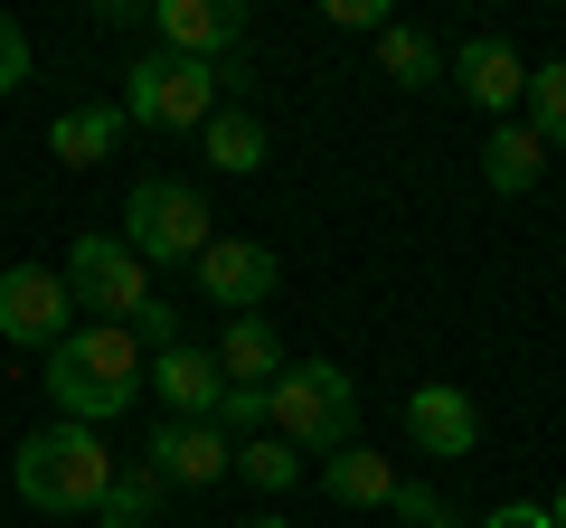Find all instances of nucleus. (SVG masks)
<instances>
[{"label": "nucleus", "mask_w": 566, "mask_h": 528, "mask_svg": "<svg viewBox=\"0 0 566 528\" xmlns=\"http://www.w3.org/2000/svg\"><path fill=\"white\" fill-rule=\"evenodd\" d=\"M48 406L66 415V425H104V415H123L151 387V359H142V340L133 330H114V321H76L57 349H48Z\"/></svg>", "instance_id": "f257e3e1"}, {"label": "nucleus", "mask_w": 566, "mask_h": 528, "mask_svg": "<svg viewBox=\"0 0 566 528\" xmlns=\"http://www.w3.org/2000/svg\"><path fill=\"white\" fill-rule=\"evenodd\" d=\"M123 453L104 444L95 425H66V415H48L39 434H20V453H10V482H20L29 509H48V519H76V509H95L104 490H114Z\"/></svg>", "instance_id": "f03ea898"}, {"label": "nucleus", "mask_w": 566, "mask_h": 528, "mask_svg": "<svg viewBox=\"0 0 566 528\" xmlns=\"http://www.w3.org/2000/svg\"><path fill=\"white\" fill-rule=\"evenodd\" d=\"M264 425L293 453H349L359 444V378L340 359H293L264 397Z\"/></svg>", "instance_id": "7ed1b4c3"}, {"label": "nucleus", "mask_w": 566, "mask_h": 528, "mask_svg": "<svg viewBox=\"0 0 566 528\" xmlns=\"http://www.w3.org/2000/svg\"><path fill=\"white\" fill-rule=\"evenodd\" d=\"M123 226H133L123 245H133L142 264H199L208 255V199L189 180H133Z\"/></svg>", "instance_id": "20e7f679"}, {"label": "nucleus", "mask_w": 566, "mask_h": 528, "mask_svg": "<svg viewBox=\"0 0 566 528\" xmlns=\"http://www.w3.org/2000/svg\"><path fill=\"white\" fill-rule=\"evenodd\" d=\"M66 293H76L95 321H114V330H133L142 311L161 303V293H151V264H142L123 236H76V255H66Z\"/></svg>", "instance_id": "39448f33"}, {"label": "nucleus", "mask_w": 566, "mask_h": 528, "mask_svg": "<svg viewBox=\"0 0 566 528\" xmlns=\"http://www.w3.org/2000/svg\"><path fill=\"white\" fill-rule=\"evenodd\" d=\"M218 114V66L199 57H142L123 85V123H161V133H208Z\"/></svg>", "instance_id": "423d86ee"}, {"label": "nucleus", "mask_w": 566, "mask_h": 528, "mask_svg": "<svg viewBox=\"0 0 566 528\" xmlns=\"http://www.w3.org/2000/svg\"><path fill=\"white\" fill-rule=\"evenodd\" d=\"M66 330H76V293H66V274H57V264H10V274H0V340L48 359Z\"/></svg>", "instance_id": "0eeeda50"}, {"label": "nucleus", "mask_w": 566, "mask_h": 528, "mask_svg": "<svg viewBox=\"0 0 566 528\" xmlns=\"http://www.w3.org/2000/svg\"><path fill=\"white\" fill-rule=\"evenodd\" d=\"M189 274H199V293H208V303H227V321H237V311L274 303L283 255H274V245H255V236H208V255L189 264Z\"/></svg>", "instance_id": "6e6552de"}, {"label": "nucleus", "mask_w": 566, "mask_h": 528, "mask_svg": "<svg viewBox=\"0 0 566 528\" xmlns=\"http://www.w3.org/2000/svg\"><path fill=\"white\" fill-rule=\"evenodd\" d=\"M142 463L161 472L170 490H208V482H227V472H237V444H227L218 425H189V415H161V425L142 434Z\"/></svg>", "instance_id": "1a4fd4ad"}, {"label": "nucleus", "mask_w": 566, "mask_h": 528, "mask_svg": "<svg viewBox=\"0 0 566 528\" xmlns=\"http://www.w3.org/2000/svg\"><path fill=\"white\" fill-rule=\"evenodd\" d=\"M406 444L416 453H434V463H463L472 444H482V406H472L463 387H416V397H406Z\"/></svg>", "instance_id": "9d476101"}, {"label": "nucleus", "mask_w": 566, "mask_h": 528, "mask_svg": "<svg viewBox=\"0 0 566 528\" xmlns=\"http://www.w3.org/2000/svg\"><path fill=\"white\" fill-rule=\"evenodd\" d=\"M151 29L170 39V57H199V66H218V57H237V39H245V10H237V0H161V10H151Z\"/></svg>", "instance_id": "9b49d317"}, {"label": "nucleus", "mask_w": 566, "mask_h": 528, "mask_svg": "<svg viewBox=\"0 0 566 528\" xmlns=\"http://www.w3.org/2000/svg\"><path fill=\"white\" fill-rule=\"evenodd\" d=\"M151 397H161L170 415H189V425H218V397H227V368H218V349H161L151 359Z\"/></svg>", "instance_id": "f8f14e48"}, {"label": "nucleus", "mask_w": 566, "mask_h": 528, "mask_svg": "<svg viewBox=\"0 0 566 528\" xmlns=\"http://www.w3.org/2000/svg\"><path fill=\"white\" fill-rule=\"evenodd\" d=\"M453 85H463L482 114L510 123V104L528 95V57H520L510 39H463V47H453Z\"/></svg>", "instance_id": "ddd939ff"}, {"label": "nucleus", "mask_w": 566, "mask_h": 528, "mask_svg": "<svg viewBox=\"0 0 566 528\" xmlns=\"http://www.w3.org/2000/svg\"><path fill=\"white\" fill-rule=\"evenodd\" d=\"M218 368H227V387H264V397H274V378L293 359H283V340H274L264 311H237V321L218 330Z\"/></svg>", "instance_id": "4468645a"}, {"label": "nucleus", "mask_w": 566, "mask_h": 528, "mask_svg": "<svg viewBox=\"0 0 566 528\" xmlns=\"http://www.w3.org/2000/svg\"><path fill=\"white\" fill-rule=\"evenodd\" d=\"M538 170H547L538 123H501V133L482 142V180L501 189V199H528V189H538Z\"/></svg>", "instance_id": "2eb2a0df"}, {"label": "nucleus", "mask_w": 566, "mask_h": 528, "mask_svg": "<svg viewBox=\"0 0 566 528\" xmlns=\"http://www.w3.org/2000/svg\"><path fill=\"white\" fill-rule=\"evenodd\" d=\"M322 490L340 509H387V500H397V463L368 453V444H349V453H331V463H322Z\"/></svg>", "instance_id": "dca6fc26"}, {"label": "nucleus", "mask_w": 566, "mask_h": 528, "mask_svg": "<svg viewBox=\"0 0 566 528\" xmlns=\"http://www.w3.org/2000/svg\"><path fill=\"white\" fill-rule=\"evenodd\" d=\"M114 142H123V104H76V114L48 123V151H57L66 170H95Z\"/></svg>", "instance_id": "f3484780"}, {"label": "nucleus", "mask_w": 566, "mask_h": 528, "mask_svg": "<svg viewBox=\"0 0 566 528\" xmlns=\"http://www.w3.org/2000/svg\"><path fill=\"white\" fill-rule=\"evenodd\" d=\"M161 500H170V482H161V472H151V463L133 453V463L114 472V490L95 500V528H151V509H161Z\"/></svg>", "instance_id": "a211bd4d"}, {"label": "nucleus", "mask_w": 566, "mask_h": 528, "mask_svg": "<svg viewBox=\"0 0 566 528\" xmlns=\"http://www.w3.org/2000/svg\"><path fill=\"white\" fill-rule=\"evenodd\" d=\"M208 170H227V180H245V170H264V123L255 114H237V104H218L208 114Z\"/></svg>", "instance_id": "6ab92c4d"}, {"label": "nucleus", "mask_w": 566, "mask_h": 528, "mask_svg": "<svg viewBox=\"0 0 566 528\" xmlns=\"http://www.w3.org/2000/svg\"><path fill=\"white\" fill-rule=\"evenodd\" d=\"M378 76H387V85H434V76H444V57H434L424 29L387 20V29H378Z\"/></svg>", "instance_id": "aec40b11"}, {"label": "nucleus", "mask_w": 566, "mask_h": 528, "mask_svg": "<svg viewBox=\"0 0 566 528\" xmlns=\"http://www.w3.org/2000/svg\"><path fill=\"white\" fill-rule=\"evenodd\" d=\"M237 472L255 490H293V482H303V453L283 444V434H255V444H237Z\"/></svg>", "instance_id": "412c9836"}, {"label": "nucleus", "mask_w": 566, "mask_h": 528, "mask_svg": "<svg viewBox=\"0 0 566 528\" xmlns=\"http://www.w3.org/2000/svg\"><path fill=\"white\" fill-rule=\"evenodd\" d=\"M528 123H538L547 151H566V57L557 66H528Z\"/></svg>", "instance_id": "4be33fe9"}, {"label": "nucleus", "mask_w": 566, "mask_h": 528, "mask_svg": "<svg viewBox=\"0 0 566 528\" xmlns=\"http://www.w3.org/2000/svg\"><path fill=\"white\" fill-rule=\"evenodd\" d=\"M387 509H397L406 528H463V509H453L434 482H397V500H387Z\"/></svg>", "instance_id": "5701e85b"}, {"label": "nucleus", "mask_w": 566, "mask_h": 528, "mask_svg": "<svg viewBox=\"0 0 566 528\" xmlns=\"http://www.w3.org/2000/svg\"><path fill=\"white\" fill-rule=\"evenodd\" d=\"M218 434H227V444H255V434H264V387H227V397H218Z\"/></svg>", "instance_id": "b1692460"}, {"label": "nucleus", "mask_w": 566, "mask_h": 528, "mask_svg": "<svg viewBox=\"0 0 566 528\" xmlns=\"http://www.w3.org/2000/svg\"><path fill=\"white\" fill-rule=\"evenodd\" d=\"M29 85V39H20V20L0 10V95H20Z\"/></svg>", "instance_id": "393cba45"}, {"label": "nucleus", "mask_w": 566, "mask_h": 528, "mask_svg": "<svg viewBox=\"0 0 566 528\" xmlns=\"http://www.w3.org/2000/svg\"><path fill=\"white\" fill-rule=\"evenodd\" d=\"M331 29H387V0H331Z\"/></svg>", "instance_id": "a878e982"}, {"label": "nucleus", "mask_w": 566, "mask_h": 528, "mask_svg": "<svg viewBox=\"0 0 566 528\" xmlns=\"http://www.w3.org/2000/svg\"><path fill=\"white\" fill-rule=\"evenodd\" d=\"M482 528H557V519H547V509L538 500H501V509H491V519Z\"/></svg>", "instance_id": "bb28decb"}, {"label": "nucleus", "mask_w": 566, "mask_h": 528, "mask_svg": "<svg viewBox=\"0 0 566 528\" xmlns=\"http://www.w3.org/2000/svg\"><path fill=\"white\" fill-rule=\"evenodd\" d=\"M245 528H293V519H283V509H255V519H245Z\"/></svg>", "instance_id": "cd10ccee"}, {"label": "nucleus", "mask_w": 566, "mask_h": 528, "mask_svg": "<svg viewBox=\"0 0 566 528\" xmlns=\"http://www.w3.org/2000/svg\"><path fill=\"white\" fill-rule=\"evenodd\" d=\"M547 519H557V528H566V490H557V500H547Z\"/></svg>", "instance_id": "c85d7f7f"}]
</instances>
